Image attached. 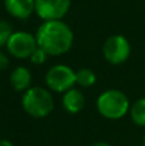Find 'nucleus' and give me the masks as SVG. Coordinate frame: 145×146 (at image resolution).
<instances>
[{
  "label": "nucleus",
  "mask_w": 145,
  "mask_h": 146,
  "mask_svg": "<svg viewBox=\"0 0 145 146\" xmlns=\"http://www.w3.org/2000/svg\"><path fill=\"white\" fill-rule=\"evenodd\" d=\"M35 36L39 48L51 56H59L68 53L73 45V32L62 19L43 22Z\"/></svg>",
  "instance_id": "obj_1"
},
{
  "label": "nucleus",
  "mask_w": 145,
  "mask_h": 146,
  "mask_svg": "<svg viewBox=\"0 0 145 146\" xmlns=\"http://www.w3.org/2000/svg\"><path fill=\"white\" fill-rule=\"evenodd\" d=\"M131 104L127 95L117 88H109L102 92L96 99V109L99 114L109 121L122 119L130 113Z\"/></svg>",
  "instance_id": "obj_2"
},
{
  "label": "nucleus",
  "mask_w": 145,
  "mask_h": 146,
  "mask_svg": "<svg viewBox=\"0 0 145 146\" xmlns=\"http://www.w3.org/2000/svg\"><path fill=\"white\" fill-rule=\"evenodd\" d=\"M21 103L23 110L36 119L46 118L54 110V99L50 90L40 86H33L25 91Z\"/></svg>",
  "instance_id": "obj_3"
},
{
  "label": "nucleus",
  "mask_w": 145,
  "mask_h": 146,
  "mask_svg": "<svg viewBox=\"0 0 145 146\" xmlns=\"http://www.w3.org/2000/svg\"><path fill=\"white\" fill-rule=\"evenodd\" d=\"M45 83L53 92L64 94L76 85V72L68 66L57 64L46 72Z\"/></svg>",
  "instance_id": "obj_4"
},
{
  "label": "nucleus",
  "mask_w": 145,
  "mask_h": 146,
  "mask_svg": "<svg viewBox=\"0 0 145 146\" xmlns=\"http://www.w3.org/2000/svg\"><path fill=\"white\" fill-rule=\"evenodd\" d=\"M131 54V45L122 35H112L103 44V55L105 60L113 66L125 63Z\"/></svg>",
  "instance_id": "obj_5"
},
{
  "label": "nucleus",
  "mask_w": 145,
  "mask_h": 146,
  "mask_svg": "<svg viewBox=\"0 0 145 146\" xmlns=\"http://www.w3.org/2000/svg\"><path fill=\"white\" fill-rule=\"evenodd\" d=\"M37 48L36 36L26 31L13 32L7 44L8 53L17 59H30V56Z\"/></svg>",
  "instance_id": "obj_6"
},
{
  "label": "nucleus",
  "mask_w": 145,
  "mask_h": 146,
  "mask_svg": "<svg viewBox=\"0 0 145 146\" xmlns=\"http://www.w3.org/2000/svg\"><path fill=\"white\" fill-rule=\"evenodd\" d=\"M69 8L71 0H35V12L44 22L61 21Z\"/></svg>",
  "instance_id": "obj_7"
},
{
  "label": "nucleus",
  "mask_w": 145,
  "mask_h": 146,
  "mask_svg": "<svg viewBox=\"0 0 145 146\" xmlns=\"http://www.w3.org/2000/svg\"><path fill=\"white\" fill-rule=\"evenodd\" d=\"M7 12L17 19H26L35 12V0H4Z\"/></svg>",
  "instance_id": "obj_8"
},
{
  "label": "nucleus",
  "mask_w": 145,
  "mask_h": 146,
  "mask_svg": "<svg viewBox=\"0 0 145 146\" xmlns=\"http://www.w3.org/2000/svg\"><path fill=\"white\" fill-rule=\"evenodd\" d=\"M62 105L69 114H78L85 106V96L78 88H71L66 91L62 98Z\"/></svg>",
  "instance_id": "obj_9"
},
{
  "label": "nucleus",
  "mask_w": 145,
  "mask_h": 146,
  "mask_svg": "<svg viewBox=\"0 0 145 146\" xmlns=\"http://www.w3.org/2000/svg\"><path fill=\"white\" fill-rule=\"evenodd\" d=\"M10 85L18 92H25L31 87L32 76L28 68L26 67H17L10 73Z\"/></svg>",
  "instance_id": "obj_10"
},
{
  "label": "nucleus",
  "mask_w": 145,
  "mask_h": 146,
  "mask_svg": "<svg viewBox=\"0 0 145 146\" xmlns=\"http://www.w3.org/2000/svg\"><path fill=\"white\" fill-rule=\"evenodd\" d=\"M130 117L139 127H145V98H140L131 105Z\"/></svg>",
  "instance_id": "obj_11"
},
{
  "label": "nucleus",
  "mask_w": 145,
  "mask_h": 146,
  "mask_svg": "<svg viewBox=\"0 0 145 146\" xmlns=\"http://www.w3.org/2000/svg\"><path fill=\"white\" fill-rule=\"evenodd\" d=\"M96 82V74L89 68H82L76 72V85L81 87H91Z\"/></svg>",
  "instance_id": "obj_12"
},
{
  "label": "nucleus",
  "mask_w": 145,
  "mask_h": 146,
  "mask_svg": "<svg viewBox=\"0 0 145 146\" xmlns=\"http://www.w3.org/2000/svg\"><path fill=\"white\" fill-rule=\"evenodd\" d=\"M13 35V27L7 21H0V46H7L10 36Z\"/></svg>",
  "instance_id": "obj_13"
},
{
  "label": "nucleus",
  "mask_w": 145,
  "mask_h": 146,
  "mask_svg": "<svg viewBox=\"0 0 145 146\" xmlns=\"http://www.w3.org/2000/svg\"><path fill=\"white\" fill-rule=\"evenodd\" d=\"M48 54L45 53V51L43 50L41 48H37L35 51L32 53V55L30 56L31 59V63L36 64V66H40V64H44L46 62V59H48Z\"/></svg>",
  "instance_id": "obj_14"
},
{
  "label": "nucleus",
  "mask_w": 145,
  "mask_h": 146,
  "mask_svg": "<svg viewBox=\"0 0 145 146\" xmlns=\"http://www.w3.org/2000/svg\"><path fill=\"white\" fill-rule=\"evenodd\" d=\"M9 66V59L3 51H0V71H4Z\"/></svg>",
  "instance_id": "obj_15"
},
{
  "label": "nucleus",
  "mask_w": 145,
  "mask_h": 146,
  "mask_svg": "<svg viewBox=\"0 0 145 146\" xmlns=\"http://www.w3.org/2000/svg\"><path fill=\"white\" fill-rule=\"evenodd\" d=\"M0 146H14V145L7 139H0Z\"/></svg>",
  "instance_id": "obj_16"
},
{
  "label": "nucleus",
  "mask_w": 145,
  "mask_h": 146,
  "mask_svg": "<svg viewBox=\"0 0 145 146\" xmlns=\"http://www.w3.org/2000/svg\"><path fill=\"white\" fill-rule=\"evenodd\" d=\"M91 146H112L110 144H108V142H103V141H100V142H95L94 145H91Z\"/></svg>",
  "instance_id": "obj_17"
},
{
  "label": "nucleus",
  "mask_w": 145,
  "mask_h": 146,
  "mask_svg": "<svg viewBox=\"0 0 145 146\" xmlns=\"http://www.w3.org/2000/svg\"><path fill=\"white\" fill-rule=\"evenodd\" d=\"M144 146H145V136H144Z\"/></svg>",
  "instance_id": "obj_18"
},
{
  "label": "nucleus",
  "mask_w": 145,
  "mask_h": 146,
  "mask_svg": "<svg viewBox=\"0 0 145 146\" xmlns=\"http://www.w3.org/2000/svg\"><path fill=\"white\" fill-rule=\"evenodd\" d=\"M143 146H144V145H143Z\"/></svg>",
  "instance_id": "obj_19"
}]
</instances>
